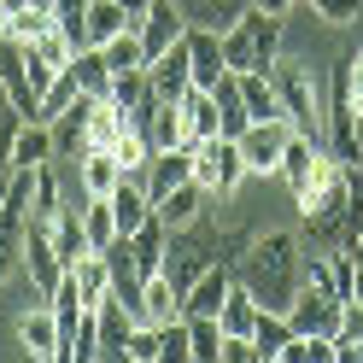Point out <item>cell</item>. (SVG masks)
Masks as SVG:
<instances>
[{"label":"cell","instance_id":"6da1fadb","mask_svg":"<svg viewBox=\"0 0 363 363\" xmlns=\"http://www.w3.org/2000/svg\"><path fill=\"white\" fill-rule=\"evenodd\" d=\"M299 264H305V240L287 235V229H264L252 235V246L240 252L235 264V281L252 287V299L264 311H287L299 299Z\"/></svg>","mask_w":363,"mask_h":363},{"label":"cell","instance_id":"7a4b0ae2","mask_svg":"<svg viewBox=\"0 0 363 363\" xmlns=\"http://www.w3.org/2000/svg\"><path fill=\"white\" fill-rule=\"evenodd\" d=\"M269 77H276V94H281V118L299 135H311V141L328 147V88L311 71V59H287L281 53L276 65H269Z\"/></svg>","mask_w":363,"mask_h":363},{"label":"cell","instance_id":"3957f363","mask_svg":"<svg viewBox=\"0 0 363 363\" xmlns=\"http://www.w3.org/2000/svg\"><path fill=\"white\" fill-rule=\"evenodd\" d=\"M281 35L287 18H269L264 6H246L229 30H223V53H229V71H269L281 59Z\"/></svg>","mask_w":363,"mask_h":363},{"label":"cell","instance_id":"277c9868","mask_svg":"<svg viewBox=\"0 0 363 363\" xmlns=\"http://www.w3.org/2000/svg\"><path fill=\"white\" fill-rule=\"evenodd\" d=\"M252 176L246 170V152L235 135H211V141H194V182L206 188L211 199H229L240 182Z\"/></svg>","mask_w":363,"mask_h":363},{"label":"cell","instance_id":"5b68a950","mask_svg":"<svg viewBox=\"0 0 363 363\" xmlns=\"http://www.w3.org/2000/svg\"><path fill=\"white\" fill-rule=\"evenodd\" d=\"M12 346H18V357H30V363H59V352H65V334H59L53 299H48V305H30V311H18Z\"/></svg>","mask_w":363,"mask_h":363},{"label":"cell","instance_id":"8992f818","mask_svg":"<svg viewBox=\"0 0 363 363\" xmlns=\"http://www.w3.org/2000/svg\"><path fill=\"white\" fill-rule=\"evenodd\" d=\"M0 88H6L18 118H35L41 111V88H35V71H30V41L0 35Z\"/></svg>","mask_w":363,"mask_h":363},{"label":"cell","instance_id":"52a82bcc","mask_svg":"<svg viewBox=\"0 0 363 363\" xmlns=\"http://www.w3.org/2000/svg\"><path fill=\"white\" fill-rule=\"evenodd\" d=\"M293 135H299V129H293L287 118H258V123H246V129H240L246 170H252V176H276V170H281V152H287Z\"/></svg>","mask_w":363,"mask_h":363},{"label":"cell","instance_id":"ba28073f","mask_svg":"<svg viewBox=\"0 0 363 363\" xmlns=\"http://www.w3.org/2000/svg\"><path fill=\"white\" fill-rule=\"evenodd\" d=\"M147 82H152V100H182L194 88V53H188V35L170 41L164 53L147 59Z\"/></svg>","mask_w":363,"mask_h":363},{"label":"cell","instance_id":"9c48e42d","mask_svg":"<svg viewBox=\"0 0 363 363\" xmlns=\"http://www.w3.org/2000/svg\"><path fill=\"white\" fill-rule=\"evenodd\" d=\"M287 316H293V328L299 334H340V316H346V299H334V293H323V287H299V299L287 305Z\"/></svg>","mask_w":363,"mask_h":363},{"label":"cell","instance_id":"30bf717a","mask_svg":"<svg viewBox=\"0 0 363 363\" xmlns=\"http://www.w3.org/2000/svg\"><path fill=\"white\" fill-rule=\"evenodd\" d=\"M24 269L35 276V287H41V293H53V287H59V276H65V258H59V246H53V223H41V217H30Z\"/></svg>","mask_w":363,"mask_h":363},{"label":"cell","instance_id":"8fae6325","mask_svg":"<svg viewBox=\"0 0 363 363\" xmlns=\"http://www.w3.org/2000/svg\"><path fill=\"white\" fill-rule=\"evenodd\" d=\"M100 363H129V340H135V311L123 305V299H106L100 311Z\"/></svg>","mask_w":363,"mask_h":363},{"label":"cell","instance_id":"7c38bea8","mask_svg":"<svg viewBox=\"0 0 363 363\" xmlns=\"http://www.w3.org/2000/svg\"><path fill=\"white\" fill-rule=\"evenodd\" d=\"M188 53H194V88H217L229 77V53H223L217 30H194L188 24Z\"/></svg>","mask_w":363,"mask_h":363},{"label":"cell","instance_id":"4fadbf2b","mask_svg":"<svg viewBox=\"0 0 363 363\" xmlns=\"http://www.w3.org/2000/svg\"><path fill=\"white\" fill-rule=\"evenodd\" d=\"M229 287H235V269H229V264H211L206 276L182 293V316H217L223 299H229Z\"/></svg>","mask_w":363,"mask_h":363},{"label":"cell","instance_id":"5bb4252c","mask_svg":"<svg viewBox=\"0 0 363 363\" xmlns=\"http://www.w3.org/2000/svg\"><path fill=\"white\" fill-rule=\"evenodd\" d=\"M182 182H194V147H164V152H152V164H147V194H152V206H158L170 188H182Z\"/></svg>","mask_w":363,"mask_h":363},{"label":"cell","instance_id":"9a60e30c","mask_svg":"<svg viewBox=\"0 0 363 363\" xmlns=\"http://www.w3.org/2000/svg\"><path fill=\"white\" fill-rule=\"evenodd\" d=\"M65 276H71L77 299H82L88 311H100V305L111 299V264H106V252H82L71 269H65Z\"/></svg>","mask_w":363,"mask_h":363},{"label":"cell","instance_id":"2e32d148","mask_svg":"<svg viewBox=\"0 0 363 363\" xmlns=\"http://www.w3.org/2000/svg\"><path fill=\"white\" fill-rule=\"evenodd\" d=\"M111 199V211H118V235H135L141 223L152 217V194H147V176H123L118 188L106 194Z\"/></svg>","mask_w":363,"mask_h":363},{"label":"cell","instance_id":"e0dca14e","mask_svg":"<svg viewBox=\"0 0 363 363\" xmlns=\"http://www.w3.org/2000/svg\"><path fill=\"white\" fill-rule=\"evenodd\" d=\"M123 176H129V170L118 164V152H111V147H88V152L77 158V182H82V194H94V199H106Z\"/></svg>","mask_w":363,"mask_h":363},{"label":"cell","instance_id":"ac0fdd59","mask_svg":"<svg viewBox=\"0 0 363 363\" xmlns=\"http://www.w3.org/2000/svg\"><path fill=\"white\" fill-rule=\"evenodd\" d=\"M59 147H53V123H41V118H24L18 123V141H12V164L18 170H35V164H53Z\"/></svg>","mask_w":363,"mask_h":363},{"label":"cell","instance_id":"d6986e66","mask_svg":"<svg viewBox=\"0 0 363 363\" xmlns=\"http://www.w3.org/2000/svg\"><path fill=\"white\" fill-rule=\"evenodd\" d=\"M206 206H211V194L199 188V182H182V188H170L152 211L164 217V229H188V223H199V217H206Z\"/></svg>","mask_w":363,"mask_h":363},{"label":"cell","instance_id":"ffe728a7","mask_svg":"<svg viewBox=\"0 0 363 363\" xmlns=\"http://www.w3.org/2000/svg\"><path fill=\"white\" fill-rule=\"evenodd\" d=\"M182 118H188V147L223 135V106H217L211 88H188V94H182Z\"/></svg>","mask_w":363,"mask_h":363},{"label":"cell","instance_id":"44dd1931","mask_svg":"<svg viewBox=\"0 0 363 363\" xmlns=\"http://www.w3.org/2000/svg\"><path fill=\"white\" fill-rule=\"evenodd\" d=\"M176 316H182V293L170 287L164 269H158V276H147V287H141V311H135V323L164 328V323H176Z\"/></svg>","mask_w":363,"mask_h":363},{"label":"cell","instance_id":"7402d4cb","mask_svg":"<svg viewBox=\"0 0 363 363\" xmlns=\"http://www.w3.org/2000/svg\"><path fill=\"white\" fill-rule=\"evenodd\" d=\"M240 77V106H246V118H281V94H276V77L269 71H235Z\"/></svg>","mask_w":363,"mask_h":363},{"label":"cell","instance_id":"603a6c76","mask_svg":"<svg viewBox=\"0 0 363 363\" xmlns=\"http://www.w3.org/2000/svg\"><path fill=\"white\" fill-rule=\"evenodd\" d=\"M129 24H141L123 0H88V48H106L111 35H123Z\"/></svg>","mask_w":363,"mask_h":363},{"label":"cell","instance_id":"cb8c5ba5","mask_svg":"<svg viewBox=\"0 0 363 363\" xmlns=\"http://www.w3.org/2000/svg\"><path fill=\"white\" fill-rule=\"evenodd\" d=\"M299 334L293 328V316L287 311H258V328H252V346H258V363H276L281 357V346Z\"/></svg>","mask_w":363,"mask_h":363},{"label":"cell","instance_id":"d4e9b609","mask_svg":"<svg viewBox=\"0 0 363 363\" xmlns=\"http://www.w3.org/2000/svg\"><path fill=\"white\" fill-rule=\"evenodd\" d=\"M246 6H252V0H182V12H188V24L194 30H229L235 24V18L246 12Z\"/></svg>","mask_w":363,"mask_h":363},{"label":"cell","instance_id":"484cf974","mask_svg":"<svg viewBox=\"0 0 363 363\" xmlns=\"http://www.w3.org/2000/svg\"><path fill=\"white\" fill-rule=\"evenodd\" d=\"M258 299H252V287H229V299H223V311H217V323H223V334H252L258 328Z\"/></svg>","mask_w":363,"mask_h":363},{"label":"cell","instance_id":"4316f807","mask_svg":"<svg viewBox=\"0 0 363 363\" xmlns=\"http://www.w3.org/2000/svg\"><path fill=\"white\" fill-rule=\"evenodd\" d=\"M71 77L82 82V94H94V100H106V94H111V65H106V53H100V48H82V53L71 59Z\"/></svg>","mask_w":363,"mask_h":363},{"label":"cell","instance_id":"83f0119b","mask_svg":"<svg viewBox=\"0 0 363 363\" xmlns=\"http://www.w3.org/2000/svg\"><path fill=\"white\" fill-rule=\"evenodd\" d=\"M100 53H106V65H111V77H118V71H141V65H147V41H141V24H129L123 35H111Z\"/></svg>","mask_w":363,"mask_h":363},{"label":"cell","instance_id":"f1b7e54d","mask_svg":"<svg viewBox=\"0 0 363 363\" xmlns=\"http://www.w3.org/2000/svg\"><path fill=\"white\" fill-rule=\"evenodd\" d=\"M223 323L217 316H188V346H194V363H223Z\"/></svg>","mask_w":363,"mask_h":363},{"label":"cell","instance_id":"f546056e","mask_svg":"<svg viewBox=\"0 0 363 363\" xmlns=\"http://www.w3.org/2000/svg\"><path fill=\"white\" fill-rule=\"evenodd\" d=\"M82 229L94 240V252H106V246L118 240V211H111V199H94V194L82 199Z\"/></svg>","mask_w":363,"mask_h":363},{"label":"cell","instance_id":"4dcf8cb0","mask_svg":"<svg viewBox=\"0 0 363 363\" xmlns=\"http://www.w3.org/2000/svg\"><path fill=\"white\" fill-rule=\"evenodd\" d=\"M77 100H82V82H77L71 71H59V82L48 88V94H41V111H35V118H41V123H59Z\"/></svg>","mask_w":363,"mask_h":363},{"label":"cell","instance_id":"1f68e13d","mask_svg":"<svg viewBox=\"0 0 363 363\" xmlns=\"http://www.w3.org/2000/svg\"><path fill=\"white\" fill-rule=\"evenodd\" d=\"M158 340H164V363H194V346H188V316L164 323V328H158Z\"/></svg>","mask_w":363,"mask_h":363},{"label":"cell","instance_id":"d6a6232c","mask_svg":"<svg viewBox=\"0 0 363 363\" xmlns=\"http://www.w3.org/2000/svg\"><path fill=\"white\" fill-rule=\"evenodd\" d=\"M129 363H164V340H158L152 323L135 328V340H129Z\"/></svg>","mask_w":363,"mask_h":363},{"label":"cell","instance_id":"836d02e7","mask_svg":"<svg viewBox=\"0 0 363 363\" xmlns=\"http://www.w3.org/2000/svg\"><path fill=\"white\" fill-rule=\"evenodd\" d=\"M305 6L323 18V24H357L363 18V0H305Z\"/></svg>","mask_w":363,"mask_h":363},{"label":"cell","instance_id":"e575fe53","mask_svg":"<svg viewBox=\"0 0 363 363\" xmlns=\"http://www.w3.org/2000/svg\"><path fill=\"white\" fill-rule=\"evenodd\" d=\"M18 123H24L18 111H6V118H0V176H12V170H18V164H12V141H18Z\"/></svg>","mask_w":363,"mask_h":363},{"label":"cell","instance_id":"d590c367","mask_svg":"<svg viewBox=\"0 0 363 363\" xmlns=\"http://www.w3.org/2000/svg\"><path fill=\"white\" fill-rule=\"evenodd\" d=\"M252 6H264L269 18H293V6H305V0H252Z\"/></svg>","mask_w":363,"mask_h":363},{"label":"cell","instance_id":"8d00e7d4","mask_svg":"<svg viewBox=\"0 0 363 363\" xmlns=\"http://www.w3.org/2000/svg\"><path fill=\"white\" fill-rule=\"evenodd\" d=\"M340 346V363H363V340H334Z\"/></svg>","mask_w":363,"mask_h":363},{"label":"cell","instance_id":"74e56055","mask_svg":"<svg viewBox=\"0 0 363 363\" xmlns=\"http://www.w3.org/2000/svg\"><path fill=\"white\" fill-rule=\"evenodd\" d=\"M123 6H129V12H135V18H141V12H147V0H123Z\"/></svg>","mask_w":363,"mask_h":363},{"label":"cell","instance_id":"f35d334b","mask_svg":"<svg viewBox=\"0 0 363 363\" xmlns=\"http://www.w3.org/2000/svg\"><path fill=\"white\" fill-rule=\"evenodd\" d=\"M6 111H12V100H6V88H0V118H6Z\"/></svg>","mask_w":363,"mask_h":363},{"label":"cell","instance_id":"ab89813d","mask_svg":"<svg viewBox=\"0 0 363 363\" xmlns=\"http://www.w3.org/2000/svg\"><path fill=\"white\" fill-rule=\"evenodd\" d=\"M6 12H12V0H0V18H6Z\"/></svg>","mask_w":363,"mask_h":363}]
</instances>
